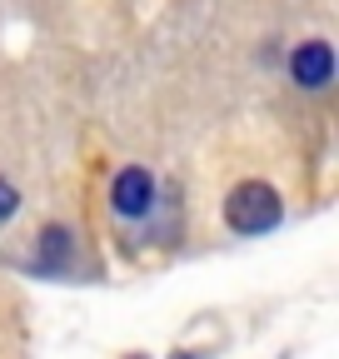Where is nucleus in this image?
I'll return each mask as SVG.
<instances>
[{
    "label": "nucleus",
    "mask_w": 339,
    "mask_h": 359,
    "mask_svg": "<svg viewBox=\"0 0 339 359\" xmlns=\"http://www.w3.org/2000/svg\"><path fill=\"white\" fill-rule=\"evenodd\" d=\"M279 219H284V200L265 180H240L225 200V224L235 235H270Z\"/></svg>",
    "instance_id": "nucleus-1"
},
{
    "label": "nucleus",
    "mask_w": 339,
    "mask_h": 359,
    "mask_svg": "<svg viewBox=\"0 0 339 359\" xmlns=\"http://www.w3.org/2000/svg\"><path fill=\"white\" fill-rule=\"evenodd\" d=\"M150 205H155V175L145 165H125L110 185V210L120 219H140V215H150Z\"/></svg>",
    "instance_id": "nucleus-2"
},
{
    "label": "nucleus",
    "mask_w": 339,
    "mask_h": 359,
    "mask_svg": "<svg viewBox=\"0 0 339 359\" xmlns=\"http://www.w3.org/2000/svg\"><path fill=\"white\" fill-rule=\"evenodd\" d=\"M289 80L300 90H324L334 80V45L329 40H300L289 50Z\"/></svg>",
    "instance_id": "nucleus-3"
},
{
    "label": "nucleus",
    "mask_w": 339,
    "mask_h": 359,
    "mask_svg": "<svg viewBox=\"0 0 339 359\" xmlns=\"http://www.w3.org/2000/svg\"><path fill=\"white\" fill-rule=\"evenodd\" d=\"M70 255H75L70 230H65V224H46V230H40V259H46V269H65Z\"/></svg>",
    "instance_id": "nucleus-4"
},
{
    "label": "nucleus",
    "mask_w": 339,
    "mask_h": 359,
    "mask_svg": "<svg viewBox=\"0 0 339 359\" xmlns=\"http://www.w3.org/2000/svg\"><path fill=\"white\" fill-rule=\"evenodd\" d=\"M15 210H20V190L11 185V180H0V224H6Z\"/></svg>",
    "instance_id": "nucleus-5"
},
{
    "label": "nucleus",
    "mask_w": 339,
    "mask_h": 359,
    "mask_svg": "<svg viewBox=\"0 0 339 359\" xmlns=\"http://www.w3.org/2000/svg\"><path fill=\"white\" fill-rule=\"evenodd\" d=\"M175 359H195V354H175Z\"/></svg>",
    "instance_id": "nucleus-6"
}]
</instances>
